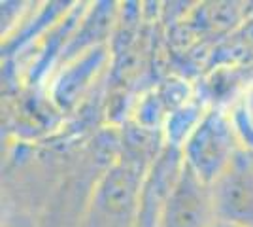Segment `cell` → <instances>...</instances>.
Segmentation results:
<instances>
[{"label":"cell","instance_id":"1","mask_svg":"<svg viewBox=\"0 0 253 227\" xmlns=\"http://www.w3.org/2000/svg\"><path fill=\"white\" fill-rule=\"evenodd\" d=\"M234 155L232 129L219 114H211L204 119L185 146V163L208 185L221 176Z\"/></svg>","mask_w":253,"mask_h":227},{"label":"cell","instance_id":"2","mask_svg":"<svg viewBox=\"0 0 253 227\" xmlns=\"http://www.w3.org/2000/svg\"><path fill=\"white\" fill-rule=\"evenodd\" d=\"M215 220L211 187L183 163L163 206L157 227H210Z\"/></svg>","mask_w":253,"mask_h":227},{"label":"cell","instance_id":"3","mask_svg":"<svg viewBox=\"0 0 253 227\" xmlns=\"http://www.w3.org/2000/svg\"><path fill=\"white\" fill-rule=\"evenodd\" d=\"M215 218L253 227V159L236 151L229 167L210 185Z\"/></svg>","mask_w":253,"mask_h":227},{"label":"cell","instance_id":"4","mask_svg":"<svg viewBox=\"0 0 253 227\" xmlns=\"http://www.w3.org/2000/svg\"><path fill=\"white\" fill-rule=\"evenodd\" d=\"M138 189V174L130 167L119 165L106 174L104 182L98 187L95 197L96 212L108 224H112V227H125L136 208V203H140Z\"/></svg>","mask_w":253,"mask_h":227},{"label":"cell","instance_id":"5","mask_svg":"<svg viewBox=\"0 0 253 227\" xmlns=\"http://www.w3.org/2000/svg\"><path fill=\"white\" fill-rule=\"evenodd\" d=\"M210 227H240L236 226V224H231V222H225V220H215Z\"/></svg>","mask_w":253,"mask_h":227},{"label":"cell","instance_id":"6","mask_svg":"<svg viewBox=\"0 0 253 227\" xmlns=\"http://www.w3.org/2000/svg\"><path fill=\"white\" fill-rule=\"evenodd\" d=\"M248 138H250V144H252V148H253V131H252V127H248Z\"/></svg>","mask_w":253,"mask_h":227}]
</instances>
